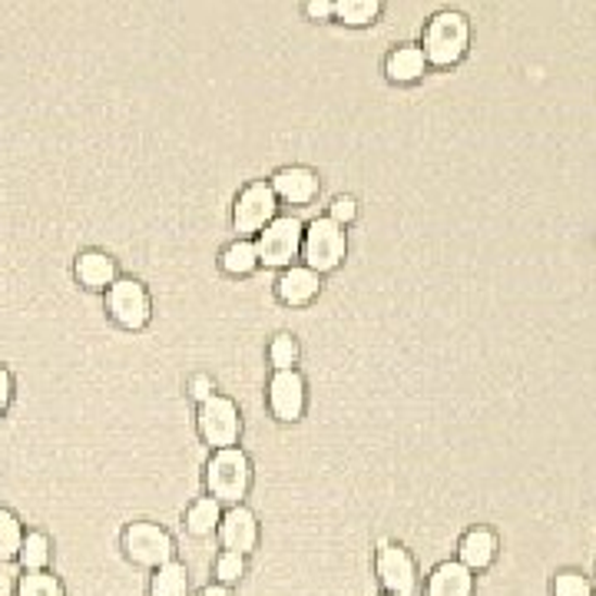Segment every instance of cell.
Instances as JSON below:
<instances>
[{
  "label": "cell",
  "instance_id": "obj_4",
  "mask_svg": "<svg viewBox=\"0 0 596 596\" xmlns=\"http://www.w3.org/2000/svg\"><path fill=\"white\" fill-rule=\"evenodd\" d=\"M123 550L132 563L147 567V570H160L163 563L176 560V544L169 537V530L153 520L129 523L123 530Z\"/></svg>",
  "mask_w": 596,
  "mask_h": 596
},
{
  "label": "cell",
  "instance_id": "obj_33",
  "mask_svg": "<svg viewBox=\"0 0 596 596\" xmlns=\"http://www.w3.org/2000/svg\"><path fill=\"white\" fill-rule=\"evenodd\" d=\"M14 593V586H11V580L4 576V573H0V596H11Z\"/></svg>",
  "mask_w": 596,
  "mask_h": 596
},
{
  "label": "cell",
  "instance_id": "obj_27",
  "mask_svg": "<svg viewBox=\"0 0 596 596\" xmlns=\"http://www.w3.org/2000/svg\"><path fill=\"white\" fill-rule=\"evenodd\" d=\"M242 573H245V557L223 550V554H219V560H216V576H219V583H223V586L239 583V580H242Z\"/></svg>",
  "mask_w": 596,
  "mask_h": 596
},
{
  "label": "cell",
  "instance_id": "obj_23",
  "mask_svg": "<svg viewBox=\"0 0 596 596\" xmlns=\"http://www.w3.org/2000/svg\"><path fill=\"white\" fill-rule=\"evenodd\" d=\"M21 544H24V527L17 513L0 507V560H14L21 554Z\"/></svg>",
  "mask_w": 596,
  "mask_h": 596
},
{
  "label": "cell",
  "instance_id": "obj_25",
  "mask_svg": "<svg viewBox=\"0 0 596 596\" xmlns=\"http://www.w3.org/2000/svg\"><path fill=\"white\" fill-rule=\"evenodd\" d=\"M554 596H593V583L580 570H560L554 576Z\"/></svg>",
  "mask_w": 596,
  "mask_h": 596
},
{
  "label": "cell",
  "instance_id": "obj_32",
  "mask_svg": "<svg viewBox=\"0 0 596 596\" xmlns=\"http://www.w3.org/2000/svg\"><path fill=\"white\" fill-rule=\"evenodd\" d=\"M199 596H232V589H229V586H223V583H210V586L199 589Z\"/></svg>",
  "mask_w": 596,
  "mask_h": 596
},
{
  "label": "cell",
  "instance_id": "obj_28",
  "mask_svg": "<svg viewBox=\"0 0 596 596\" xmlns=\"http://www.w3.org/2000/svg\"><path fill=\"white\" fill-rule=\"evenodd\" d=\"M355 216H358V203L352 195H335V199H331V206H328V219L331 223H339L345 229V223H352Z\"/></svg>",
  "mask_w": 596,
  "mask_h": 596
},
{
  "label": "cell",
  "instance_id": "obj_29",
  "mask_svg": "<svg viewBox=\"0 0 596 596\" xmlns=\"http://www.w3.org/2000/svg\"><path fill=\"white\" fill-rule=\"evenodd\" d=\"M189 394L195 397L199 405H203V402H210V397L216 394V381H213L210 375H195V378L189 381Z\"/></svg>",
  "mask_w": 596,
  "mask_h": 596
},
{
  "label": "cell",
  "instance_id": "obj_30",
  "mask_svg": "<svg viewBox=\"0 0 596 596\" xmlns=\"http://www.w3.org/2000/svg\"><path fill=\"white\" fill-rule=\"evenodd\" d=\"M11 397H14V378H11V371L4 365H0V415L8 411Z\"/></svg>",
  "mask_w": 596,
  "mask_h": 596
},
{
  "label": "cell",
  "instance_id": "obj_14",
  "mask_svg": "<svg viewBox=\"0 0 596 596\" xmlns=\"http://www.w3.org/2000/svg\"><path fill=\"white\" fill-rule=\"evenodd\" d=\"M428 596H474V573L460 560H444L428 576Z\"/></svg>",
  "mask_w": 596,
  "mask_h": 596
},
{
  "label": "cell",
  "instance_id": "obj_6",
  "mask_svg": "<svg viewBox=\"0 0 596 596\" xmlns=\"http://www.w3.org/2000/svg\"><path fill=\"white\" fill-rule=\"evenodd\" d=\"M302 236L305 226L295 216H276L255 239L258 262L269 265V269H289L292 258L302 252Z\"/></svg>",
  "mask_w": 596,
  "mask_h": 596
},
{
  "label": "cell",
  "instance_id": "obj_12",
  "mask_svg": "<svg viewBox=\"0 0 596 596\" xmlns=\"http://www.w3.org/2000/svg\"><path fill=\"white\" fill-rule=\"evenodd\" d=\"M497 550H500V544H497V534L491 527H471L457 544V560L471 573H478V570H487L497 560Z\"/></svg>",
  "mask_w": 596,
  "mask_h": 596
},
{
  "label": "cell",
  "instance_id": "obj_5",
  "mask_svg": "<svg viewBox=\"0 0 596 596\" xmlns=\"http://www.w3.org/2000/svg\"><path fill=\"white\" fill-rule=\"evenodd\" d=\"M279 216V195L272 189V182L255 179L249 182L239 199H236V210H232V226L239 236H258L265 226Z\"/></svg>",
  "mask_w": 596,
  "mask_h": 596
},
{
  "label": "cell",
  "instance_id": "obj_19",
  "mask_svg": "<svg viewBox=\"0 0 596 596\" xmlns=\"http://www.w3.org/2000/svg\"><path fill=\"white\" fill-rule=\"evenodd\" d=\"M150 596H189V570H186V563L169 560L160 570H153Z\"/></svg>",
  "mask_w": 596,
  "mask_h": 596
},
{
  "label": "cell",
  "instance_id": "obj_17",
  "mask_svg": "<svg viewBox=\"0 0 596 596\" xmlns=\"http://www.w3.org/2000/svg\"><path fill=\"white\" fill-rule=\"evenodd\" d=\"M77 279L87 289H110L116 282V262H113V255H106L100 249L84 252L77 258Z\"/></svg>",
  "mask_w": 596,
  "mask_h": 596
},
{
  "label": "cell",
  "instance_id": "obj_15",
  "mask_svg": "<svg viewBox=\"0 0 596 596\" xmlns=\"http://www.w3.org/2000/svg\"><path fill=\"white\" fill-rule=\"evenodd\" d=\"M279 299L286 302V305H292V308H299V305H308L315 295H318V289H321V276L318 272H312L308 265H289V269L282 272V279H279Z\"/></svg>",
  "mask_w": 596,
  "mask_h": 596
},
{
  "label": "cell",
  "instance_id": "obj_9",
  "mask_svg": "<svg viewBox=\"0 0 596 596\" xmlns=\"http://www.w3.org/2000/svg\"><path fill=\"white\" fill-rule=\"evenodd\" d=\"M378 576L384 593L391 596H415L421 586L415 557L402 544H388V541H381V550H378Z\"/></svg>",
  "mask_w": 596,
  "mask_h": 596
},
{
  "label": "cell",
  "instance_id": "obj_26",
  "mask_svg": "<svg viewBox=\"0 0 596 596\" xmlns=\"http://www.w3.org/2000/svg\"><path fill=\"white\" fill-rule=\"evenodd\" d=\"M269 362L276 365V371L295 368V362H299V342L292 335H276L272 345H269Z\"/></svg>",
  "mask_w": 596,
  "mask_h": 596
},
{
  "label": "cell",
  "instance_id": "obj_13",
  "mask_svg": "<svg viewBox=\"0 0 596 596\" xmlns=\"http://www.w3.org/2000/svg\"><path fill=\"white\" fill-rule=\"evenodd\" d=\"M272 189L292 206H308L318 195V176L308 166H286L272 176Z\"/></svg>",
  "mask_w": 596,
  "mask_h": 596
},
{
  "label": "cell",
  "instance_id": "obj_31",
  "mask_svg": "<svg viewBox=\"0 0 596 596\" xmlns=\"http://www.w3.org/2000/svg\"><path fill=\"white\" fill-rule=\"evenodd\" d=\"M305 14L315 21H331L335 17V4H328V0H312V4H305Z\"/></svg>",
  "mask_w": 596,
  "mask_h": 596
},
{
  "label": "cell",
  "instance_id": "obj_7",
  "mask_svg": "<svg viewBox=\"0 0 596 596\" xmlns=\"http://www.w3.org/2000/svg\"><path fill=\"white\" fill-rule=\"evenodd\" d=\"M199 434H203V441L213 444L216 451L239 444L242 415H239V405L232 402V397L213 394L210 402L199 405Z\"/></svg>",
  "mask_w": 596,
  "mask_h": 596
},
{
  "label": "cell",
  "instance_id": "obj_1",
  "mask_svg": "<svg viewBox=\"0 0 596 596\" xmlns=\"http://www.w3.org/2000/svg\"><path fill=\"white\" fill-rule=\"evenodd\" d=\"M471 47V21L457 11H441L424 27V60L431 66H454Z\"/></svg>",
  "mask_w": 596,
  "mask_h": 596
},
{
  "label": "cell",
  "instance_id": "obj_20",
  "mask_svg": "<svg viewBox=\"0 0 596 596\" xmlns=\"http://www.w3.org/2000/svg\"><path fill=\"white\" fill-rule=\"evenodd\" d=\"M258 249H255V242L252 239H236V242H229L226 245V252H223V272H229V276H236V279H242V276H252L255 269H258Z\"/></svg>",
  "mask_w": 596,
  "mask_h": 596
},
{
  "label": "cell",
  "instance_id": "obj_8",
  "mask_svg": "<svg viewBox=\"0 0 596 596\" xmlns=\"http://www.w3.org/2000/svg\"><path fill=\"white\" fill-rule=\"evenodd\" d=\"M106 308H110V318L119 328L137 331V328H143L150 321L153 299H150V292H147L143 282H137V279H116L106 289Z\"/></svg>",
  "mask_w": 596,
  "mask_h": 596
},
{
  "label": "cell",
  "instance_id": "obj_18",
  "mask_svg": "<svg viewBox=\"0 0 596 596\" xmlns=\"http://www.w3.org/2000/svg\"><path fill=\"white\" fill-rule=\"evenodd\" d=\"M219 520H223V504L216 497H199L186 510V530L192 537H210L213 530H219Z\"/></svg>",
  "mask_w": 596,
  "mask_h": 596
},
{
  "label": "cell",
  "instance_id": "obj_2",
  "mask_svg": "<svg viewBox=\"0 0 596 596\" xmlns=\"http://www.w3.org/2000/svg\"><path fill=\"white\" fill-rule=\"evenodd\" d=\"M206 487L219 504H242L252 487V460L242 447H223L206 464Z\"/></svg>",
  "mask_w": 596,
  "mask_h": 596
},
{
  "label": "cell",
  "instance_id": "obj_10",
  "mask_svg": "<svg viewBox=\"0 0 596 596\" xmlns=\"http://www.w3.org/2000/svg\"><path fill=\"white\" fill-rule=\"evenodd\" d=\"M219 544L223 550L229 554H239V557H249L258 544V517L245 507V504H236L223 513L219 520Z\"/></svg>",
  "mask_w": 596,
  "mask_h": 596
},
{
  "label": "cell",
  "instance_id": "obj_3",
  "mask_svg": "<svg viewBox=\"0 0 596 596\" xmlns=\"http://www.w3.org/2000/svg\"><path fill=\"white\" fill-rule=\"evenodd\" d=\"M302 255H305V265L312 272H331L339 269L348 255V236L339 223H331L328 216L325 219H315L305 226V236H302Z\"/></svg>",
  "mask_w": 596,
  "mask_h": 596
},
{
  "label": "cell",
  "instance_id": "obj_34",
  "mask_svg": "<svg viewBox=\"0 0 596 596\" xmlns=\"http://www.w3.org/2000/svg\"><path fill=\"white\" fill-rule=\"evenodd\" d=\"M384 596H391V593H384Z\"/></svg>",
  "mask_w": 596,
  "mask_h": 596
},
{
  "label": "cell",
  "instance_id": "obj_24",
  "mask_svg": "<svg viewBox=\"0 0 596 596\" xmlns=\"http://www.w3.org/2000/svg\"><path fill=\"white\" fill-rule=\"evenodd\" d=\"M17 596H66V589L53 573L34 570V573H24L17 580Z\"/></svg>",
  "mask_w": 596,
  "mask_h": 596
},
{
  "label": "cell",
  "instance_id": "obj_11",
  "mask_svg": "<svg viewBox=\"0 0 596 596\" xmlns=\"http://www.w3.org/2000/svg\"><path fill=\"white\" fill-rule=\"evenodd\" d=\"M305 378L295 368L276 371L269 381V408L279 421H299L305 411Z\"/></svg>",
  "mask_w": 596,
  "mask_h": 596
},
{
  "label": "cell",
  "instance_id": "obj_16",
  "mask_svg": "<svg viewBox=\"0 0 596 596\" xmlns=\"http://www.w3.org/2000/svg\"><path fill=\"white\" fill-rule=\"evenodd\" d=\"M428 71V60H424V50L421 43H405V47H397L388 53L384 60V74L391 84H415L421 80Z\"/></svg>",
  "mask_w": 596,
  "mask_h": 596
},
{
  "label": "cell",
  "instance_id": "obj_21",
  "mask_svg": "<svg viewBox=\"0 0 596 596\" xmlns=\"http://www.w3.org/2000/svg\"><path fill=\"white\" fill-rule=\"evenodd\" d=\"M17 560H21L24 573L47 570V563H50V537L43 534V530H30V534H24Z\"/></svg>",
  "mask_w": 596,
  "mask_h": 596
},
{
  "label": "cell",
  "instance_id": "obj_35",
  "mask_svg": "<svg viewBox=\"0 0 596 596\" xmlns=\"http://www.w3.org/2000/svg\"><path fill=\"white\" fill-rule=\"evenodd\" d=\"M593 596H596V593H593Z\"/></svg>",
  "mask_w": 596,
  "mask_h": 596
},
{
  "label": "cell",
  "instance_id": "obj_22",
  "mask_svg": "<svg viewBox=\"0 0 596 596\" xmlns=\"http://www.w3.org/2000/svg\"><path fill=\"white\" fill-rule=\"evenodd\" d=\"M381 14L378 0H339L335 4V21L348 24V27H365L375 24V17Z\"/></svg>",
  "mask_w": 596,
  "mask_h": 596
}]
</instances>
